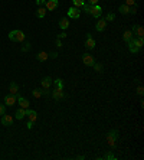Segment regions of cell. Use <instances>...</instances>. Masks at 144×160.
Masks as SVG:
<instances>
[{"instance_id":"obj_9","label":"cell","mask_w":144,"mask_h":160,"mask_svg":"<svg viewBox=\"0 0 144 160\" xmlns=\"http://www.w3.org/2000/svg\"><path fill=\"white\" fill-rule=\"evenodd\" d=\"M127 43H128V49H130V52H131V53L140 52V48H138V46H137V43H136V36H134L133 39H130Z\"/></svg>"},{"instance_id":"obj_33","label":"cell","mask_w":144,"mask_h":160,"mask_svg":"<svg viewBox=\"0 0 144 160\" xmlns=\"http://www.w3.org/2000/svg\"><path fill=\"white\" fill-rule=\"evenodd\" d=\"M124 4H127V6H136L137 0H124Z\"/></svg>"},{"instance_id":"obj_38","label":"cell","mask_w":144,"mask_h":160,"mask_svg":"<svg viewBox=\"0 0 144 160\" xmlns=\"http://www.w3.org/2000/svg\"><path fill=\"white\" fill-rule=\"evenodd\" d=\"M48 55H49V58H58V52H49L48 53Z\"/></svg>"},{"instance_id":"obj_20","label":"cell","mask_w":144,"mask_h":160,"mask_svg":"<svg viewBox=\"0 0 144 160\" xmlns=\"http://www.w3.org/2000/svg\"><path fill=\"white\" fill-rule=\"evenodd\" d=\"M15 117H16L18 120H23V118L26 117V110H25V108H19V110H16Z\"/></svg>"},{"instance_id":"obj_8","label":"cell","mask_w":144,"mask_h":160,"mask_svg":"<svg viewBox=\"0 0 144 160\" xmlns=\"http://www.w3.org/2000/svg\"><path fill=\"white\" fill-rule=\"evenodd\" d=\"M107 25H108L107 20H105L104 18H101L97 23H95V30H97V32H102V30H105Z\"/></svg>"},{"instance_id":"obj_37","label":"cell","mask_w":144,"mask_h":160,"mask_svg":"<svg viewBox=\"0 0 144 160\" xmlns=\"http://www.w3.org/2000/svg\"><path fill=\"white\" fill-rule=\"evenodd\" d=\"M45 1H46V0H36V4H37L39 7H42V6L45 7Z\"/></svg>"},{"instance_id":"obj_11","label":"cell","mask_w":144,"mask_h":160,"mask_svg":"<svg viewBox=\"0 0 144 160\" xmlns=\"http://www.w3.org/2000/svg\"><path fill=\"white\" fill-rule=\"evenodd\" d=\"M68 16L71 19H79L81 16V9H78V7H69V10H68Z\"/></svg>"},{"instance_id":"obj_32","label":"cell","mask_w":144,"mask_h":160,"mask_svg":"<svg viewBox=\"0 0 144 160\" xmlns=\"http://www.w3.org/2000/svg\"><path fill=\"white\" fill-rule=\"evenodd\" d=\"M104 159H107V160H114V159H115V156H114V153H112V152H108L107 154L104 156Z\"/></svg>"},{"instance_id":"obj_6","label":"cell","mask_w":144,"mask_h":160,"mask_svg":"<svg viewBox=\"0 0 144 160\" xmlns=\"http://www.w3.org/2000/svg\"><path fill=\"white\" fill-rule=\"evenodd\" d=\"M131 33H133L134 36H137V38H144L143 26H140V25H133V28H131Z\"/></svg>"},{"instance_id":"obj_28","label":"cell","mask_w":144,"mask_h":160,"mask_svg":"<svg viewBox=\"0 0 144 160\" xmlns=\"http://www.w3.org/2000/svg\"><path fill=\"white\" fill-rule=\"evenodd\" d=\"M91 7H92V6H91L90 3H85V4L82 6V10H84L85 13H88V15H90V12H91Z\"/></svg>"},{"instance_id":"obj_10","label":"cell","mask_w":144,"mask_h":160,"mask_svg":"<svg viewBox=\"0 0 144 160\" xmlns=\"http://www.w3.org/2000/svg\"><path fill=\"white\" fill-rule=\"evenodd\" d=\"M58 6H59V1L58 0H46L45 1V9L46 10H55V9H58Z\"/></svg>"},{"instance_id":"obj_24","label":"cell","mask_w":144,"mask_h":160,"mask_svg":"<svg viewBox=\"0 0 144 160\" xmlns=\"http://www.w3.org/2000/svg\"><path fill=\"white\" fill-rule=\"evenodd\" d=\"M134 38V35L131 33V30H126L124 32V35H123V39H124V42H128L130 39H133Z\"/></svg>"},{"instance_id":"obj_39","label":"cell","mask_w":144,"mask_h":160,"mask_svg":"<svg viewBox=\"0 0 144 160\" xmlns=\"http://www.w3.org/2000/svg\"><path fill=\"white\" fill-rule=\"evenodd\" d=\"M62 38H66V32H65V30H64L61 35H58V39H62Z\"/></svg>"},{"instance_id":"obj_23","label":"cell","mask_w":144,"mask_h":160,"mask_svg":"<svg viewBox=\"0 0 144 160\" xmlns=\"http://www.w3.org/2000/svg\"><path fill=\"white\" fill-rule=\"evenodd\" d=\"M85 3H87L85 0H72V4H73V7H78V9H81V7H82Z\"/></svg>"},{"instance_id":"obj_13","label":"cell","mask_w":144,"mask_h":160,"mask_svg":"<svg viewBox=\"0 0 144 160\" xmlns=\"http://www.w3.org/2000/svg\"><path fill=\"white\" fill-rule=\"evenodd\" d=\"M1 124L6 125V127H10V125L13 124V117L12 115H7L6 113L1 115Z\"/></svg>"},{"instance_id":"obj_12","label":"cell","mask_w":144,"mask_h":160,"mask_svg":"<svg viewBox=\"0 0 144 160\" xmlns=\"http://www.w3.org/2000/svg\"><path fill=\"white\" fill-rule=\"evenodd\" d=\"M85 48L91 51V49H94L95 48V40H94V38L91 33H87V39H85Z\"/></svg>"},{"instance_id":"obj_34","label":"cell","mask_w":144,"mask_h":160,"mask_svg":"<svg viewBox=\"0 0 144 160\" xmlns=\"http://www.w3.org/2000/svg\"><path fill=\"white\" fill-rule=\"evenodd\" d=\"M130 13L131 15H136L137 13V4L136 6H130Z\"/></svg>"},{"instance_id":"obj_31","label":"cell","mask_w":144,"mask_h":160,"mask_svg":"<svg viewBox=\"0 0 144 160\" xmlns=\"http://www.w3.org/2000/svg\"><path fill=\"white\" fill-rule=\"evenodd\" d=\"M104 19H105L107 22H112V20H115V15H114V13H108Z\"/></svg>"},{"instance_id":"obj_2","label":"cell","mask_w":144,"mask_h":160,"mask_svg":"<svg viewBox=\"0 0 144 160\" xmlns=\"http://www.w3.org/2000/svg\"><path fill=\"white\" fill-rule=\"evenodd\" d=\"M25 33L22 32V30H12L10 33H9V39L12 40V42H25Z\"/></svg>"},{"instance_id":"obj_25","label":"cell","mask_w":144,"mask_h":160,"mask_svg":"<svg viewBox=\"0 0 144 160\" xmlns=\"http://www.w3.org/2000/svg\"><path fill=\"white\" fill-rule=\"evenodd\" d=\"M32 95L35 97V98H40L42 97V88H36L32 91Z\"/></svg>"},{"instance_id":"obj_21","label":"cell","mask_w":144,"mask_h":160,"mask_svg":"<svg viewBox=\"0 0 144 160\" xmlns=\"http://www.w3.org/2000/svg\"><path fill=\"white\" fill-rule=\"evenodd\" d=\"M118 12H120L121 15H128V13H130V6H127V4H121V6L118 7Z\"/></svg>"},{"instance_id":"obj_29","label":"cell","mask_w":144,"mask_h":160,"mask_svg":"<svg viewBox=\"0 0 144 160\" xmlns=\"http://www.w3.org/2000/svg\"><path fill=\"white\" fill-rule=\"evenodd\" d=\"M30 48H32V45H30L29 42H25V45L22 46V51H23V52H28V51H29Z\"/></svg>"},{"instance_id":"obj_26","label":"cell","mask_w":144,"mask_h":160,"mask_svg":"<svg viewBox=\"0 0 144 160\" xmlns=\"http://www.w3.org/2000/svg\"><path fill=\"white\" fill-rule=\"evenodd\" d=\"M92 67H94V69H95L97 72H102V71H104V67H102V64H97V62H95Z\"/></svg>"},{"instance_id":"obj_19","label":"cell","mask_w":144,"mask_h":160,"mask_svg":"<svg viewBox=\"0 0 144 160\" xmlns=\"http://www.w3.org/2000/svg\"><path fill=\"white\" fill-rule=\"evenodd\" d=\"M59 28H61L62 30H66V29L69 28V20H68L66 18L59 19Z\"/></svg>"},{"instance_id":"obj_36","label":"cell","mask_w":144,"mask_h":160,"mask_svg":"<svg viewBox=\"0 0 144 160\" xmlns=\"http://www.w3.org/2000/svg\"><path fill=\"white\" fill-rule=\"evenodd\" d=\"M6 113V105L4 104H0V115H3Z\"/></svg>"},{"instance_id":"obj_42","label":"cell","mask_w":144,"mask_h":160,"mask_svg":"<svg viewBox=\"0 0 144 160\" xmlns=\"http://www.w3.org/2000/svg\"><path fill=\"white\" fill-rule=\"evenodd\" d=\"M137 91H138V95H143V87H138Z\"/></svg>"},{"instance_id":"obj_4","label":"cell","mask_w":144,"mask_h":160,"mask_svg":"<svg viewBox=\"0 0 144 160\" xmlns=\"http://www.w3.org/2000/svg\"><path fill=\"white\" fill-rule=\"evenodd\" d=\"M18 103V95H13V94H7L4 97V105L13 107L15 104Z\"/></svg>"},{"instance_id":"obj_41","label":"cell","mask_w":144,"mask_h":160,"mask_svg":"<svg viewBox=\"0 0 144 160\" xmlns=\"http://www.w3.org/2000/svg\"><path fill=\"white\" fill-rule=\"evenodd\" d=\"M56 46H58V48H62V42H61V39H56Z\"/></svg>"},{"instance_id":"obj_5","label":"cell","mask_w":144,"mask_h":160,"mask_svg":"<svg viewBox=\"0 0 144 160\" xmlns=\"http://www.w3.org/2000/svg\"><path fill=\"white\" fill-rule=\"evenodd\" d=\"M90 15L92 16V18L100 19V18H101V15H102V9H101V6H98V4H94V6L91 7Z\"/></svg>"},{"instance_id":"obj_27","label":"cell","mask_w":144,"mask_h":160,"mask_svg":"<svg viewBox=\"0 0 144 160\" xmlns=\"http://www.w3.org/2000/svg\"><path fill=\"white\" fill-rule=\"evenodd\" d=\"M136 43H137V46L141 49V48H143V45H144V39H143V38H136Z\"/></svg>"},{"instance_id":"obj_1","label":"cell","mask_w":144,"mask_h":160,"mask_svg":"<svg viewBox=\"0 0 144 160\" xmlns=\"http://www.w3.org/2000/svg\"><path fill=\"white\" fill-rule=\"evenodd\" d=\"M118 140V130H109L107 134V143L111 149H115V144Z\"/></svg>"},{"instance_id":"obj_16","label":"cell","mask_w":144,"mask_h":160,"mask_svg":"<svg viewBox=\"0 0 144 160\" xmlns=\"http://www.w3.org/2000/svg\"><path fill=\"white\" fill-rule=\"evenodd\" d=\"M18 103H19V105H20V108H29V101L26 100V98H23V97H20V95H18Z\"/></svg>"},{"instance_id":"obj_18","label":"cell","mask_w":144,"mask_h":160,"mask_svg":"<svg viewBox=\"0 0 144 160\" xmlns=\"http://www.w3.org/2000/svg\"><path fill=\"white\" fill-rule=\"evenodd\" d=\"M36 59L39 62H45L46 59H49V55H48V52H45V51H40V52L36 55Z\"/></svg>"},{"instance_id":"obj_3","label":"cell","mask_w":144,"mask_h":160,"mask_svg":"<svg viewBox=\"0 0 144 160\" xmlns=\"http://www.w3.org/2000/svg\"><path fill=\"white\" fill-rule=\"evenodd\" d=\"M52 97H54L56 101H61V100H64L65 98V92H64V88H58V87H55V89L52 91V94H51Z\"/></svg>"},{"instance_id":"obj_40","label":"cell","mask_w":144,"mask_h":160,"mask_svg":"<svg viewBox=\"0 0 144 160\" xmlns=\"http://www.w3.org/2000/svg\"><path fill=\"white\" fill-rule=\"evenodd\" d=\"M88 3L91 6H94V4H98V0H88Z\"/></svg>"},{"instance_id":"obj_15","label":"cell","mask_w":144,"mask_h":160,"mask_svg":"<svg viewBox=\"0 0 144 160\" xmlns=\"http://www.w3.org/2000/svg\"><path fill=\"white\" fill-rule=\"evenodd\" d=\"M9 92L13 94V95H19V85L15 81H12V82L9 84Z\"/></svg>"},{"instance_id":"obj_7","label":"cell","mask_w":144,"mask_h":160,"mask_svg":"<svg viewBox=\"0 0 144 160\" xmlns=\"http://www.w3.org/2000/svg\"><path fill=\"white\" fill-rule=\"evenodd\" d=\"M82 62H84V65H87V67H92L94 64H95V58L90 55V53H84L82 55Z\"/></svg>"},{"instance_id":"obj_30","label":"cell","mask_w":144,"mask_h":160,"mask_svg":"<svg viewBox=\"0 0 144 160\" xmlns=\"http://www.w3.org/2000/svg\"><path fill=\"white\" fill-rule=\"evenodd\" d=\"M55 87H58V88H64V82H62V79H61V78L55 79Z\"/></svg>"},{"instance_id":"obj_17","label":"cell","mask_w":144,"mask_h":160,"mask_svg":"<svg viewBox=\"0 0 144 160\" xmlns=\"http://www.w3.org/2000/svg\"><path fill=\"white\" fill-rule=\"evenodd\" d=\"M26 115L29 117L30 121H36V118H37V113L35 110H30V108H26Z\"/></svg>"},{"instance_id":"obj_14","label":"cell","mask_w":144,"mask_h":160,"mask_svg":"<svg viewBox=\"0 0 144 160\" xmlns=\"http://www.w3.org/2000/svg\"><path fill=\"white\" fill-rule=\"evenodd\" d=\"M40 84H42V88L43 89H48V88H51V85L54 84V81H52L51 76H45V78L40 81Z\"/></svg>"},{"instance_id":"obj_22","label":"cell","mask_w":144,"mask_h":160,"mask_svg":"<svg viewBox=\"0 0 144 160\" xmlns=\"http://www.w3.org/2000/svg\"><path fill=\"white\" fill-rule=\"evenodd\" d=\"M45 15H46V9H45L43 6H42V7H39V9L36 10V16H37L39 19H43V18H45Z\"/></svg>"},{"instance_id":"obj_35","label":"cell","mask_w":144,"mask_h":160,"mask_svg":"<svg viewBox=\"0 0 144 160\" xmlns=\"http://www.w3.org/2000/svg\"><path fill=\"white\" fill-rule=\"evenodd\" d=\"M33 125H35V121H30V120H29V121L26 123V127H28L29 130H32V128H33Z\"/></svg>"}]
</instances>
